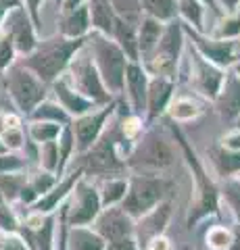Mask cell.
Returning <instances> with one entry per match:
<instances>
[{
	"label": "cell",
	"mask_w": 240,
	"mask_h": 250,
	"mask_svg": "<svg viewBox=\"0 0 240 250\" xmlns=\"http://www.w3.org/2000/svg\"><path fill=\"white\" fill-rule=\"evenodd\" d=\"M84 44H86V38H77L75 40V38H65L61 34H55L40 40L32 52L25 54V57H19L17 61L23 62L27 69H32L42 82L50 85L67 71L73 54Z\"/></svg>",
	"instance_id": "1"
},
{
	"label": "cell",
	"mask_w": 240,
	"mask_h": 250,
	"mask_svg": "<svg viewBox=\"0 0 240 250\" xmlns=\"http://www.w3.org/2000/svg\"><path fill=\"white\" fill-rule=\"evenodd\" d=\"M86 48L90 50L94 65L98 69L100 77L113 96H121L123 92V80H126L128 69V54L121 50V46L113 40L111 36L100 34L92 29L86 36Z\"/></svg>",
	"instance_id": "2"
},
{
	"label": "cell",
	"mask_w": 240,
	"mask_h": 250,
	"mask_svg": "<svg viewBox=\"0 0 240 250\" xmlns=\"http://www.w3.org/2000/svg\"><path fill=\"white\" fill-rule=\"evenodd\" d=\"M0 83L9 94L15 108L25 117L32 115V111L50 96V85L42 82L32 69H27L23 62L15 61L6 71L0 73Z\"/></svg>",
	"instance_id": "3"
},
{
	"label": "cell",
	"mask_w": 240,
	"mask_h": 250,
	"mask_svg": "<svg viewBox=\"0 0 240 250\" xmlns=\"http://www.w3.org/2000/svg\"><path fill=\"white\" fill-rule=\"evenodd\" d=\"M175 163L172 140L161 136L157 129H149L140 136L128 156L126 165L130 173H163Z\"/></svg>",
	"instance_id": "4"
},
{
	"label": "cell",
	"mask_w": 240,
	"mask_h": 250,
	"mask_svg": "<svg viewBox=\"0 0 240 250\" xmlns=\"http://www.w3.org/2000/svg\"><path fill=\"white\" fill-rule=\"evenodd\" d=\"M186 44H188V38H186V27L182 19L177 17L174 21L165 23L163 36L157 44V48L146 59L142 65L146 67V71L151 75H161V77H172L177 80V71H180L184 52H186Z\"/></svg>",
	"instance_id": "5"
},
{
	"label": "cell",
	"mask_w": 240,
	"mask_h": 250,
	"mask_svg": "<svg viewBox=\"0 0 240 250\" xmlns=\"http://www.w3.org/2000/svg\"><path fill=\"white\" fill-rule=\"evenodd\" d=\"M172 190L174 182L163 173H130L128 194L121 207L134 219H138L163 200H169Z\"/></svg>",
	"instance_id": "6"
},
{
	"label": "cell",
	"mask_w": 240,
	"mask_h": 250,
	"mask_svg": "<svg viewBox=\"0 0 240 250\" xmlns=\"http://www.w3.org/2000/svg\"><path fill=\"white\" fill-rule=\"evenodd\" d=\"M180 69H184L186 73H177V80L186 77L188 80L190 90L200 96L205 103H213L218 98V94L226 80V71L228 69H221L218 65H213L211 61H207L203 54H198L190 44H186V52L182 59ZM175 80V82H177Z\"/></svg>",
	"instance_id": "7"
},
{
	"label": "cell",
	"mask_w": 240,
	"mask_h": 250,
	"mask_svg": "<svg viewBox=\"0 0 240 250\" xmlns=\"http://www.w3.org/2000/svg\"><path fill=\"white\" fill-rule=\"evenodd\" d=\"M65 77L77 92H82L86 98L94 100L96 104H109L111 100H115L113 94L107 90L103 77H100L98 69L94 65V59H92L90 50L86 48V44L73 54V59L65 71Z\"/></svg>",
	"instance_id": "8"
},
{
	"label": "cell",
	"mask_w": 240,
	"mask_h": 250,
	"mask_svg": "<svg viewBox=\"0 0 240 250\" xmlns=\"http://www.w3.org/2000/svg\"><path fill=\"white\" fill-rule=\"evenodd\" d=\"M100 210H103V200L98 194L96 179L82 175L65 205L57 213L65 219L69 228H75V225H92Z\"/></svg>",
	"instance_id": "9"
},
{
	"label": "cell",
	"mask_w": 240,
	"mask_h": 250,
	"mask_svg": "<svg viewBox=\"0 0 240 250\" xmlns=\"http://www.w3.org/2000/svg\"><path fill=\"white\" fill-rule=\"evenodd\" d=\"M115 111H117V96H115V100H111L109 104H100L94 111H88V113L71 119L69 125H71V129L75 134L77 154L90 150V148L98 142V138L103 136L107 123L111 121Z\"/></svg>",
	"instance_id": "10"
},
{
	"label": "cell",
	"mask_w": 240,
	"mask_h": 250,
	"mask_svg": "<svg viewBox=\"0 0 240 250\" xmlns=\"http://www.w3.org/2000/svg\"><path fill=\"white\" fill-rule=\"evenodd\" d=\"M186 38L198 54L221 69H232L240 61V40H219L209 34H198L190 27H186Z\"/></svg>",
	"instance_id": "11"
},
{
	"label": "cell",
	"mask_w": 240,
	"mask_h": 250,
	"mask_svg": "<svg viewBox=\"0 0 240 250\" xmlns=\"http://www.w3.org/2000/svg\"><path fill=\"white\" fill-rule=\"evenodd\" d=\"M38 31L40 29H38V25L34 23L32 15L27 13V9L23 4H17L6 13L0 34H4L13 42L19 57H25V54L32 52L38 46V42H40Z\"/></svg>",
	"instance_id": "12"
},
{
	"label": "cell",
	"mask_w": 240,
	"mask_h": 250,
	"mask_svg": "<svg viewBox=\"0 0 240 250\" xmlns=\"http://www.w3.org/2000/svg\"><path fill=\"white\" fill-rule=\"evenodd\" d=\"M149 82L151 73L140 61H130L126 69V80H123L121 98L128 103V106L138 115H146V96H149ZM146 119V117H144Z\"/></svg>",
	"instance_id": "13"
},
{
	"label": "cell",
	"mask_w": 240,
	"mask_h": 250,
	"mask_svg": "<svg viewBox=\"0 0 240 250\" xmlns=\"http://www.w3.org/2000/svg\"><path fill=\"white\" fill-rule=\"evenodd\" d=\"M92 228H94L107 242H111V240L134 236L136 219L131 217L121 205L103 207V210H100L98 217L94 219V223H92Z\"/></svg>",
	"instance_id": "14"
},
{
	"label": "cell",
	"mask_w": 240,
	"mask_h": 250,
	"mask_svg": "<svg viewBox=\"0 0 240 250\" xmlns=\"http://www.w3.org/2000/svg\"><path fill=\"white\" fill-rule=\"evenodd\" d=\"M174 217V205L172 200H163L161 205H157L154 208H151L149 213H144L136 219V231L134 238L138 240L140 248H144V244L157 236H163L169 228V221Z\"/></svg>",
	"instance_id": "15"
},
{
	"label": "cell",
	"mask_w": 240,
	"mask_h": 250,
	"mask_svg": "<svg viewBox=\"0 0 240 250\" xmlns=\"http://www.w3.org/2000/svg\"><path fill=\"white\" fill-rule=\"evenodd\" d=\"M177 92V82L172 77H161V75H151L149 82V96H146V121L153 123L165 117L167 106L172 98Z\"/></svg>",
	"instance_id": "16"
},
{
	"label": "cell",
	"mask_w": 240,
	"mask_h": 250,
	"mask_svg": "<svg viewBox=\"0 0 240 250\" xmlns=\"http://www.w3.org/2000/svg\"><path fill=\"white\" fill-rule=\"evenodd\" d=\"M211 104L221 121H228L234 125L240 119V75L234 69H228L226 71L223 85L218 94V98Z\"/></svg>",
	"instance_id": "17"
},
{
	"label": "cell",
	"mask_w": 240,
	"mask_h": 250,
	"mask_svg": "<svg viewBox=\"0 0 240 250\" xmlns=\"http://www.w3.org/2000/svg\"><path fill=\"white\" fill-rule=\"evenodd\" d=\"M50 96L65 108L71 119H75V117H80V115L88 113V111H94L96 106H100V104L94 103V100L86 98L82 92H77L73 85L69 83V80L65 77V73L61 75L57 82L50 83Z\"/></svg>",
	"instance_id": "18"
},
{
	"label": "cell",
	"mask_w": 240,
	"mask_h": 250,
	"mask_svg": "<svg viewBox=\"0 0 240 250\" xmlns=\"http://www.w3.org/2000/svg\"><path fill=\"white\" fill-rule=\"evenodd\" d=\"M82 175H84V171H82L80 167H69L67 173L57 182V186L52 188L50 192H46L44 196L38 200L36 205L29 207V208L38 210V213H44V215L57 213V210L65 205V200L69 198V194L73 192V188H75L77 182H80Z\"/></svg>",
	"instance_id": "19"
},
{
	"label": "cell",
	"mask_w": 240,
	"mask_h": 250,
	"mask_svg": "<svg viewBox=\"0 0 240 250\" xmlns=\"http://www.w3.org/2000/svg\"><path fill=\"white\" fill-rule=\"evenodd\" d=\"M90 31H92V21H90L88 4H82L75 11H69V13H59L57 34L77 40V38H86Z\"/></svg>",
	"instance_id": "20"
},
{
	"label": "cell",
	"mask_w": 240,
	"mask_h": 250,
	"mask_svg": "<svg viewBox=\"0 0 240 250\" xmlns=\"http://www.w3.org/2000/svg\"><path fill=\"white\" fill-rule=\"evenodd\" d=\"M200 96H192V94H177L172 98V103L167 106V119L172 123H190L198 119L203 115V103H198Z\"/></svg>",
	"instance_id": "21"
},
{
	"label": "cell",
	"mask_w": 240,
	"mask_h": 250,
	"mask_svg": "<svg viewBox=\"0 0 240 250\" xmlns=\"http://www.w3.org/2000/svg\"><path fill=\"white\" fill-rule=\"evenodd\" d=\"M165 23L159 19H153L149 15H144L138 23V52H140V62H144L157 48V44L163 36Z\"/></svg>",
	"instance_id": "22"
},
{
	"label": "cell",
	"mask_w": 240,
	"mask_h": 250,
	"mask_svg": "<svg viewBox=\"0 0 240 250\" xmlns=\"http://www.w3.org/2000/svg\"><path fill=\"white\" fill-rule=\"evenodd\" d=\"M209 17H213V15L200 0H180V19L186 27L195 29L198 34H209V29H211ZM213 25H215V17H213Z\"/></svg>",
	"instance_id": "23"
},
{
	"label": "cell",
	"mask_w": 240,
	"mask_h": 250,
	"mask_svg": "<svg viewBox=\"0 0 240 250\" xmlns=\"http://www.w3.org/2000/svg\"><path fill=\"white\" fill-rule=\"evenodd\" d=\"M107 240L92 225H75L67 229L65 250H105Z\"/></svg>",
	"instance_id": "24"
},
{
	"label": "cell",
	"mask_w": 240,
	"mask_h": 250,
	"mask_svg": "<svg viewBox=\"0 0 240 250\" xmlns=\"http://www.w3.org/2000/svg\"><path fill=\"white\" fill-rule=\"evenodd\" d=\"M98 186V194L103 200V207H115L121 205L126 200L128 194V186H130V175L128 173H119V175H107L96 179Z\"/></svg>",
	"instance_id": "25"
},
{
	"label": "cell",
	"mask_w": 240,
	"mask_h": 250,
	"mask_svg": "<svg viewBox=\"0 0 240 250\" xmlns=\"http://www.w3.org/2000/svg\"><path fill=\"white\" fill-rule=\"evenodd\" d=\"M209 163L213 165L215 175H219V179L236 177L240 173V150H230L221 144H215L209 150Z\"/></svg>",
	"instance_id": "26"
},
{
	"label": "cell",
	"mask_w": 240,
	"mask_h": 250,
	"mask_svg": "<svg viewBox=\"0 0 240 250\" xmlns=\"http://www.w3.org/2000/svg\"><path fill=\"white\" fill-rule=\"evenodd\" d=\"M111 38L121 46V50L128 54L130 61H140V52H138V23L115 17Z\"/></svg>",
	"instance_id": "27"
},
{
	"label": "cell",
	"mask_w": 240,
	"mask_h": 250,
	"mask_svg": "<svg viewBox=\"0 0 240 250\" xmlns=\"http://www.w3.org/2000/svg\"><path fill=\"white\" fill-rule=\"evenodd\" d=\"M218 194H219V208H226L232 221L240 225V179L238 177L221 179Z\"/></svg>",
	"instance_id": "28"
},
{
	"label": "cell",
	"mask_w": 240,
	"mask_h": 250,
	"mask_svg": "<svg viewBox=\"0 0 240 250\" xmlns=\"http://www.w3.org/2000/svg\"><path fill=\"white\" fill-rule=\"evenodd\" d=\"M86 4H88V11H90L92 29L111 36L113 25H115V17H117L111 2L109 0H86Z\"/></svg>",
	"instance_id": "29"
},
{
	"label": "cell",
	"mask_w": 240,
	"mask_h": 250,
	"mask_svg": "<svg viewBox=\"0 0 240 250\" xmlns=\"http://www.w3.org/2000/svg\"><path fill=\"white\" fill-rule=\"evenodd\" d=\"M27 119H32V121H52V123H59V125H69L71 123L69 113L52 96L42 100V103L32 111V115H29Z\"/></svg>",
	"instance_id": "30"
},
{
	"label": "cell",
	"mask_w": 240,
	"mask_h": 250,
	"mask_svg": "<svg viewBox=\"0 0 240 250\" xmlns=\"http://www.w3.org/2000/svg\"><path fill=\"white\" fill-rule=\"evenodd\" d=\"M27 184V169H19V171H9V173L0 175V194L6 202H19L23 188Z\"/></svg>",
	"instance_id": "31"
},
{
	"label": "cell",
	"mask_w": 240,
	"mask_h": 250,
	"mask_svg": "<svg viewBox=\"0 0 240 250\" xmlns=\"http://www.w3.org/2000/svg\"><path fill=\"white\" fill-rule=\"evenodd\" d=\"M236 231L228 223H215L205 231V246L209 250H232Z\"/></svg>",
	"instance_id": "32"
},
{
	"label": "cell",
	"mask_w": 240,
	"mask_h": 250,
	"mask_svg": "<svg viewBox=\"0 0 240 250\" xmlns=\"http://www.w3.org/2000/svg\"><path fill=\"white\" fill-rule=\"evenodd\" d=\"M142 11L153 19L169 23L180 17V0H142Z\"/></svg>",
	"instance_id": "33"
},
{
	"label": "cell",
	"mask_w": 240,
	"mask_h": 250,
	"mask_svg": "<svg viewBox=\"0 0 240 250\" xmlns=\"http://www.w3.org/2000/svg\"><path fill=\"white\" fill-rule=\"evenodd\" d=\"M209 36L219 38V40H240V6L232 13H223L211 27Z\"/></svg>",
	"instance_id": "34"
},
{
	"label": "cell",
	"mask_w": 240,
	"mask_h": 250,
	"mask_svg": "<svg viewBox=\"0 0 240 250\" xmlns=\"http://www.w3.org/2000/svg\"><path fill=\"white\" fill-rule=\"evenodd\" d=\"M65 125L52 123V121H25V129H27V138L36 144H44V142H52V140H59L61 131H63Z\"/></svg>",
	"instance_id": "35"
},
{
	"label": "cell",
	"mask_w": 240,
	"mask_h": 250,
	"mask_svg": "<svg viewBox=\"0 0 240 250\" xmlns=\"http://www.w3.org/2000/svg\"><path fill=\"white\" fill-rule=\"evenodd\" d=\"M57 142H59V152H61V175H65L69 165H71L73 159L77 156V142H75V134H73L71 125H65Z\"/></svg>",
	"instance_id": "36"
},
{
	"label": "cell",
	"mask_w": 240,
	"mask_h": 250,
	"mask_svg": "<svg viewBox=\"0 0 240 250\" xmlns=\"http://www.w3.org/2000/svg\"><path fill=\"white\" fill-rule=\"evenodd\" d=\"M38 167H42L46 171H52L61 175V152H59V142L52 140V142H44L38 144Z\"/></svg>",
	"instance_id": "37"
},
{
	"label": "cell",
	"mask_w": 240,
	"mask_h": 250,
	"mask_svg": "<svg viewBox=\"0 0 240 250\" xmlns=\"http://www.w3.org/2000/svg\"><path fill=\"white\" fill-rule=\"evenodd\" d=\"M113 11L117 17L131 21V23H140V19L144 17L142 11V0H109Z\"/></svg>",
	"instance_id": "38"
},
{
	"label": "cell",
	"mask_w": 240,
	"mask_h": 250,
	"mask_svg": "<svg viewBox=\"0 0 240 250\" xmlns=\"http://www.w3.org/2000/svg\"><path fill=\"white\" fill-rule=\"evenodd\" d=\"M21 225V217L17 213V207L11 202H0V231L4 233H17Z\"/></svg>",
	"instance_id": "39"
},
{
	"label": "cell",
	"mask_w": 240,
	"mask_h": 250,
	"mask_svg": "<svg viewBox=\"0 0 240 250\" xmlns=\"http://www.w3.org/2000/svg\"><path fill=\"white\" fill-rule=\"evenodd\" d=\"M27 161L21 152H2L0 154V175L9 173V171H19V169H27Z\"/></svg>",
	"instance_id": "40"
},
{
	"label": "cell",
	"mask_w": 240,
	"mask_h": 250,
	"mask_svg": "<svg viewBox=\"0 0 240 250\" xmlns=\"http://www.w3.org/2000/svg\"><path fill=\"white\" fill-rule=\"evenodd\" d=\"M17 59H19V54L15 50L13 42L4 34H0V73L6 71Z\"/></svg>",
	"instance_id": "41"
},
{
	"label": "cell",
	"mask_w": 240,
	"mask_h": 250,
	"mask_svg": "<svg viewBox=\"0 0 240 250\" xmlns=\"http://www.w3.org/2000/svg\"><path fill=\"white\" fill-rule=\"evenodd\" d=\"M0 250H29L19 233H4L0 231Z\"/></svg>",
	"instance_id": "42"
},
{
	"label": "cell",
	"mask_w": 240,
	"mask_h": 250,
	"mask_svg": "<svg viewBox=\"0 0 240 250\" xmlns=\"http://www.w3.org/2000/svg\"><path fill=\"white\" fill-rule=\"evenodd\" d=\"M218 144H221L223 148H230V150H240V127L236 123L218 140Z\"/></svg>",
	"instance_id": "43"
},
{
	"label": "cell",
	"mask_w": 240,
	"mask_h": 250,
	"mask_svg": "<svg viewBox=\"0 0 240 250\" xmlns=\"http://www.w3.org/2000/svg\"><path fill=\"white\" fill-rule=\"evenodd\" d=\"M105 250H142V248H140V244H138V240L134 236H128V238L107 242Z\"/></svg>",
	"instance_id": "44"
},
{
	"label": "cell",
	"mask_w": 240,
	"mask_h": 250,
	"mask_svg": "<svg viewBox=\"0 0 240 250\" xmlns=\"http://www.w3.org/2000/svg\"><path fill=\"white\" fill-rule=\"evenodd\" d=\"M23 6L27 9V13L32 15V19L34 23L38 25V29L42 27V15H40V9H42V4H44V0H21Z\"/></svg>",
	"instance_id": "45"
},
{
	"label": "cell",
	"mask_w": 240,
	"mask_h": 250,
	"mask_svg": "<svg viewBox=\"0 0 240 250\" xmlns=\"http://www.w3.org/2000/svg\"><path fill=\"white\" fill-rule=\"evenodd\" d=\"M142 250H174V242L167 238V233H163V236H157V238L149 240Z\"/></svg>",
	"instance_id": "46"
},
{
	"label": "cell",
	"mask_w": 240,
	"mask_h": 250,
	"mask_svg": "<svg viewBox=\"0 0 240 250\" xmlns=\"http://www.w3.org/2000/svg\"><path fill=\"white\" fill-rule=\"evenodd\" d=\"M86 4V0H61L59 4V13H69V11H75L77 6Z\"/></svg>",
	"instance_id": "47"
},
{
	"label": "cell",
	"mask_w": 240,
	"mask_h": 250,
	"mask_svg": "<svg viewBox=\"0 0 240 250\" xmlns=\"http://www.w3.org/2000/svg\"><path fill=\"white\" fill-rule=\"evenodd\" d=\"M218 2L223 9V13H232V11H236L240 6V0H218Z\"/></svg>",
	"instance_id": "48"
},
{
	"label": "cell",
	"mask_w": 240,
	"mask_h": 250,
	"mask_svg": "<svg viewBox=\"0 0 240 250\" xmlns=\"http://www.w3.org/2000/svg\"><path fill=\"white\" fill-rule=\"evenodd\" d=\"M232 250H240V225L236 229V240H234V246H232Z\"/></svg>",
	"instance_id": "49"
},
{
	"label": "cell",
	"mask_w": 240,
	"mask_h": 250,
	"mask_svg": "<svg viewBox=\"0 0 240 250\" xmlns=\"http://www.w3.org/2000/svg\"><path fill=\"white\" fill-rule=\"evenodd\" d=\"M2 152H13V150H9V148H6V144L2 142V140H0V154Z\"/></svg>",
	"instance_id": "50"
},
{
	"label": "cell",
	"mask_w": 240,
	"mask_h": 250,
	"mask_svg": "<svg viewBox=\"0 0 240 250\" xmlns=\"http://www.w3.org/2000/svg\"><path fill=\"white\" fill-rule=\"evenodd\" d=\"M232 69H234V71H236V73L240 75V61H238V62H236V65H234V67H232Z\"/></svg>",
	"instance_id": "51"
},
{
	"label": "cell",
	"mask_w": 240,
	"mask_h": 250,
	"mask_svg": "<svg viewBox=\"0 0 240 250\" xmlns=\"http://www.w3.org/2000/svg\"><path fill=\"white\" fill-rule=\"evenodd\" d=\"M2 200H4V198H2V194H0V202H2Z\"/></svg>",
	"instance_id": "52"
},
{
	"label": "cell",
	"mask_w": 240,
	"mask_h": 250,
	"mask_svg": "<svg viewBox=\"0 0 240 250\" xmlns=\"http://www.w3.org/2000/svg\"><path fill=\"white\" fill-rule=\"evenodd\" d=\"M236 125H238V127H240V119H238V121H236Z\"/></svg>",
	"instance_id": "53"
},
{
	"label": "cell",
	"mask_w": 240,
	"mask_h": 250,
	"mask_svg": "<svg viewBox=\"0 0 240 250\" xmlns=\"http://www.w3.org/2000/svg\"><path fill=\"white\" fill-rule=\"evenodd\" d=\"M55 2H57V4H61V0H55Z\"/></svg>",
	"instance_id": "54"
},
{
	"label": "cell",
	"mask_w": 240,
	"mask_h": 250,
	"mask_svg": "<svg viewBox=\"0 0 240 250\" xmlns=\"http://www.w3.org/2000/svg\"><path fill=\"white\" fill-rule=\"evenodd\" d=\"M236 177H238V179H240V173H238V175H236Z\"/></svg>",
	"instance_id": "55"
}]
</instances>
